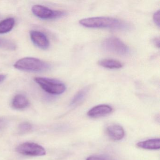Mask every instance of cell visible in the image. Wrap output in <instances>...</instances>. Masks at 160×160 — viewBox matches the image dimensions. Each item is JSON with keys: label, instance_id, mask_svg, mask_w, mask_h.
Listing matches in <instances>:
<instances>
[{"label": "cell", "instance_id": "6da1fadb", "mask_svg": "<svg viewBox=\"0 0 160 160\" xmlns=\"http://www.w3.org/2000/svg\"><path fill=\"white\" fill-rule=\"evenodd\" d=\"M80 25L92 28H111L127 29L129 28L127 23L116 18L109 17H93L84 18L79 21Z\"/></svg>", "mask_w": 160, "mask_h": 160}, {"label": "cell", "instance_id": "7a4b0ae2", "mask_svg": "<svg viewBox=\"0 0 160 160\" xmlns=\"http://www.w3.org/2000/svg\"><path fill=\"white\" fill-rule=\"evenodd\" d=\"M15 68L20 71L28 72H43L50 68L48 63L36 58L27 57L20 59L14 65Z\"/></svg>", "mask_w": 160, "mask_h": 160}, {"label": "cell", "instance_id": "3957f363", "mask_svg": "<svg viewBox=\"0 0 160 160\" xmlns=\"http://www.w3.org/2000/svg\"><path fill=\"white\" fill-rule=\"evenodd\" d=\"M34 81L48 93L59 95L65 92V85L59 80L45 77H36Z\"/></svg>", "mask_w": 160, "mask_h": 160}, {"label": "cell", "instance_id": "277c9868", "mask_svg": "<svg viewBox=\"0 0 160 160\" xmlns=\"http://www.w3.org/2000/svg\"><path fill=\"white\" fill-rule=\"evenodd\" d=\"M102 47L108 52L121 56L126 55L129 52L128 46L117 37H109L105 40Z\"/></svg>", "mask_w": 160, "mask_h": 160}, {"label": "cell", "instance_id": "5b68a950", "mask_svg": "<svg viewBox=\"0 0 160 160\" xmlns=\"http://www.w3.org/2000/svg\"><path fill=\"white\" fill-rule=\"evenodd\" d=\"M16 151L22 155L30 156H42L46 154V151L43 147L32 142H25L18 145Z\"/></svg>", "mask_w": 160, "mask_h": 160}, {"label": "cell", "instance_id": "8992f818", "mask_svg": "<svg viewBox=\"0 0 160 160\" xmlns=\"http://www.w3.org/2000/svg\"><path fill=\"white\" fill-rule=\"evenodd\" d=\"M33 14L42 19H56L60 18L65 15L64 12L54 11L41 5H34L32 8Z\"/></svg>", "mask_w": 160, "mask_h": 160}, {"label": "cell", "instance_id": "52a82bcc", "mask_svg": "<svg viewBox=\"0 0 160 160\" xmlns=\"http://www.w3.org/2000/svg\"><path fill=\"white\" fill-rule=\"evenodd\" d=\"M30 35L31 41L37 47L42 49H46L49 47V40L42 32L38 31H31Z\"/></svg>", "mask_w": 160, "mask_h": 160}, {"label": "cell", "instance_id": "ba28073f", "mask_svg": "<svg viewBox=\"0 0 160 160\" xmlns=\"http://www.w3.org/2000/svg\"><path fill=\"white\" fill-rule=\"evenodd\" d=\"M113 111V108L107 104H101L92 108L88 111L87 115L90 118H98L110 114Z\"/></svg>", "mask_w": 160, "mask_h": 160}, {"label": "cell", "instance_id": "9c48e42d", "mask_svg": "<svg viewBox=\"0 0 160 160\" xmlns=\"http://www.w3.org/2000/svg\"><path fill=\"white\" fill-rule=\"evenodd\" d=\"M106 133L109 138L114 141H119L123 138L125 132L122 126L118 124H111L106 128Z\"/></svg>", "mask_w": 160, "mask_h": 160}, {"label": "cell", "instance_id": "30bf717a", "mask_svg": "<svg viewBox=\"0 0 160 160\" xmlns=\"http://www.w3.org/2000/svg\"><path fill=\"white\" fill-rule=\"evenodd\" d=\"M12 105L13 108L15 109H24L29 105V102L25 95L18 94L15 95L12 99Z\"/></svg>", "mask_w": 160, "mask_h": 160}, {"label": "cell", "instance_id": "8fae6325", "mask_svg": "<svg viewBox=\"0 0 160 160\" xmlns=\"http://www.w3.org/2000/svg\"><path fill=\"white\" fill-rule=\"evenodd\" d=\"M140 148L148 150H158L160 148V138H153L140 141L136 144Z\"/></svg>", "mask_w": 160, "mask_h": 160}, {"label": "cell", "instance_id": "7c38bea8", "mask_svg": "<svg viewBox=\"0 0 160 160\" xmlns=\"http://www.w3.org/2000/svg\"><path fill=\"white\" fill-rule=\"evenodd\" d=\"M98 64L104 68L110 69H120L122 66L120 62L112 59H105L100 61Z\"/></svg>", "mask_w": 160, "mask_h": 160}, {"label": "cell", "instance_id": "4fadbf2b", "mask_svg": "<svg viewBox=\"0 0 160 160\" xmlns=\"http://www.w3.org/2000/svg\"><path fill=\"white\" fill-rule=\"evenodd\" d=\"M15 24L13 18H6L0 22V34H4L11 31Z\"/></svg>", "mask_w": 160, "mask_h": 160}, {"label": "cell", "instance_id": "5bb4252c", "mask_svg": "<svg viewBox=\"0 0 160 160\" xmlns=\"http://www.w3.org/2000/svg\"><path fill=\"white\" fill-rule=\"evenodd\" d=\"M88 90L89 88H86L79 91L73 98L71 102V105H75L80 103L87 96Z\"/></svg>", "mask_w": 160, "mask_h": 160}, {"label": "cell", "instance_id": "9a60e30c", "mask_svg": "<svg viewBox=\"0 0 160 160\" xmlns=\"http://www.w3.org/2000/svg\"><path fill=\"white\" fill-rule=\"evenodd\" d=\"M0 48L7 50H14L16 49V45L12 41L0 38Z\"/></svg>", "mask_w": 160, "mask_h": 160}, {"label": "cell", "instance_id": "2e32d148", "mask_svg": "<svg viewBox=\"0 0 160 160\" xmlns=\"http://www.w3.org/2000/svg\"><path fill=\"white\" fill-rule=\"evenodd\" d=\"M32 125L28 122H23L18 126V133L21 134L28 133L32 130Z\"/></svg>", "mask_w": 160, "mask_h": 160}, {"label": "cell", "instance_id": "e0dca14e", "mask_svg": "<svg viewBox=\"0 0 160 160\" xmlns=\"http://www.w3.org/2000/svg\"><path fill=\"white\" fill-rule=\"evenodd\" d=\"M153 20L154 23L158 27H160V10H158L157 12H155V13L153 15Z\"/></svg>", "mask_w": 160, "mask_h": 160}, {"label": "cell", "instance_id": "ac0fdd59", "mask_svg": "<svg viewBox=\"0 0 160 160\" xmlns=\"http://www.w3.org/2000/svg\"><path fill=\"white\" fill-rule=\"evenodd\" d=\"M86 160H107L105 158L102 156H90L88 157Z\"/></svg>", "mask_w": 160, "mask_h": 160}, {"label": "cell", "instance_id": "d6986e66", "mask_svg": "<svg viewBox=\"0 0 160 160\" xmlns=\"http://www.w3.org/2000/svg\"><path fill=\"white\" fill-rule=\"evenodd\" d=\"M7 122L4 119L0 118V130H2L6 126Z\"/></svg>", "mask_w": 160, "mask_h": 160}, {"label": "cell", "instance_id": "ffe728a7", "mask_svg": "<svg viewBox=\"0 0 160 160\" xmlns=\"http://www.w3.org/2000/svg\"><path fill=\"white\" fill-rule=\"evenodd\" d=\"M153 43L157 47L159 48L160 46V40L159 38H155V39L153 40Z\"/></svg>", "mask_w": 160, "mask_h": 160}, {"label": "cell", "instance_id": "44dd1931", "mask_svg": "<svg viewBox=\"0 0 160 160\" xmlns=\"http://www.w3.org/2000/svg\"><path fill=\"white\" fill-rule=\"evenodd\" d=\"M6 77V76L5 75L0 74V83L3 82L5 80Z\"/></svg>", "mask_w": 160, "mask_h": 160}]
</instances>
